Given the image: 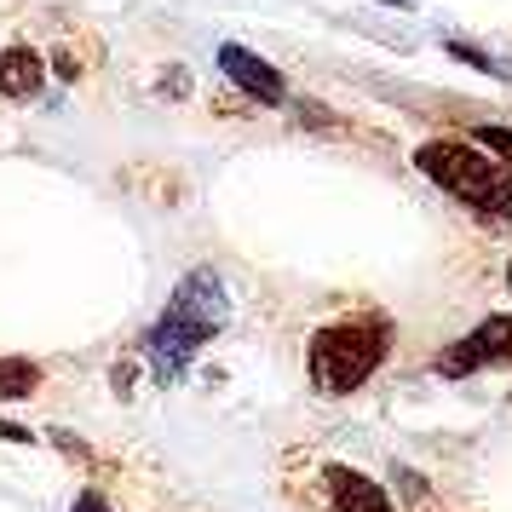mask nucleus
I'll use <instances>...</instances> for the list:
<instances>
[{
    "label": "nucleus",
    "instance_id": "f257e3e1",
    "mask_svg": "<svg viewBox=\"0 0 512 512\" xmlns=\"http://www.w3.org/2000/svg\"><path fill=\"white\" fill-rule=\"evenodd\" d=\"M392 317L380 305H357L346 317H334L311 334L305 346V374L323 397H351L357 386H369L380 363L392 357Z\"/></svg>",
    "mask_w": 512,
    "mask_h": 512
},
{
    "label": "nucleus",
    "instance_id": "f03ea898",
    "mask_svg": "<svg viewBox=\"0 0 512 512\" xmlns=\"http://www.w3.org/2000/svg\"><path fill=\"white\" fill-rule=\"evenodd\" d=\"M225 311H231V305H225V282H219V271H213V265L185 271L179 288H173V300H167V311H162V323L144 334L150 374H156L162 386H173V380L185 374L190 357L225 328Z\"/></svg>",
    "mask_w": 512,
    "mask_h": 512
},
{
    "label": "nucleus",
    "instance_id": "7ed1b4c3",
    "mask_svg": "<svg viewBox=\"0 0 512 512\" xmlns=\"http://www.w3.org/2000/svg\"><path fill=\"white\" fill-rule=\"evenodd\" d=\"M415 167L449 196H461L472 213H484L489 225H512V173L466 139H426L415 150Z\"/></svg>",
    "mask_w": 512,
    "mask_h": 512
},
{
    "label": "nucleus",
    "instance_id": "20e7f679",
    "mask_svg": "<svg viewBox=\"0 0 512 512\" xmlns=\"http://www.w3.org/2000/svg\"><path fill=\"white\" fill-rule=\"evenodd\" d=\"M305 501H311V512H397L386 484H374L369 472H357L346 461H311Z\"/></svg>",
    "mask_w": 512,
    "mask_h": 512
},
{
    "label": "nucleus",
    "instance_id": "39448f33",
    "mask_svg": "<svg viewBox=\"0 0 512 512\" xmlns=\"http://www.w3.org/2000/svg\"><path fill=\"white\" fill-rule=\"evenodd\" d=\"M489 363H512V311L489 317V323L472 328V334H461L449 351H438L432 369H438L443 380H461V374H478V369H489Z\"/></svg>",
    "mask_w": 512,
    "mask_h": 512
},
{
    "label": "nucleus",
    "instance_id": "423d86ee",
    "mask_svg": "<svg viewBox=\"0 0 512 512\" xmlns=\"http://www.w3.org/2000/svg\"><path fill=\"white\" fill-rule=\"evenodd\" d=\"M219 70L231 75L236 87L254 98V104H282V98H288L282 70H271V64H265L259 52H248L242 41H225V47H219Z\"/></svg>",
    "mask_w": 512,
    "mask_h": 512
},
{
    "label": "nucleus",
    "instance_id": "0eeeda50",
    "mask_svg": "<svg viewBox=\"0 0 512 512\" xmlns=\"http://www.w3.org/2000/svg\"><path fill=\"white\" fill-rule=\"evenodd\" d=\"M41 81H47V58L29 47V41H12V47H0V98H12V104H29V98L41 93Z\"/></svg>",
    "mask_w": 512,
    "mask_h": 512
},
{
    "label": "nucleus",
    "instance_id": "6e6552de",
    "mask_svg": "<svg viewBox=\"0 0 512 512\" xmlns=\"http://www.w3.org/2000/svg\"><path fill=\"white\" fill-rule=\"evenodd\" d=\"M41 392V363L29 357H0V403H24Z\"/></svg>",
    "mask_w": 512,
    "mask_h": 512
},
{
    "label": "nucleus",
    "instance_id": "1a4fd4ad",
    "mask_svg": "<svg viewBox=\"0 0 512 512\" xmlns=\"http://www.w3.org/2000/svg\"><path fill=\"white\" fill-rule=\"evenodd\" d=\"M466 144H472V150H484V156H495V167H507V173H512V127H472Z\"/></svg>",
    "mask_w": 512,
    "mask_h": 512
},
{
    "label": "nucleus",
    "instance_id": "9d476101",
    "mask_svg": "<svg viewBox=\"0 0 512 512\" xmlns=\"http://www.w3.org/2000/svg\"><path fill=\"white\" fill-rule=\"evenodd\" d=\"M449 52H455V58H461V64H478V70H489V75H501V81H507V70H501V64H495V58H489V52L466 47V41H449Z\"/></svg>",
    "mask_w": 512,
    "mask_h": 512
},
{
    "label": "nucleus",
    "instance_id": "9b49d317",
    "mask_svg": "<svg viewBox=\"0 0 512 512\" xmlns=\"http://www.w3.org/2000/svg\"><path fill=\"white\" fill-rule=\"evenodd\" d=\"M70 512H116V507L104 501V489H98V484H87L81 495H75V507H70Z\"/></svg>",
    "mask_w": 512,
    "mask_h": 512
},
{
    "label": "nucleus",
    "instance_id": "f8f14e48",
    "mask_svg": "<svg viewBox=\"0 0 512 512\" xmlns=\"http://www.w3.org/2000/svg\"><path fill=\"white\" fill-rule=\"evenodd\" d=\"M0 443H35V432L18 426V420H0Z\"/></svg>",
    "mask_w": 512,
    "mask_h": 512
}]
</instances>
